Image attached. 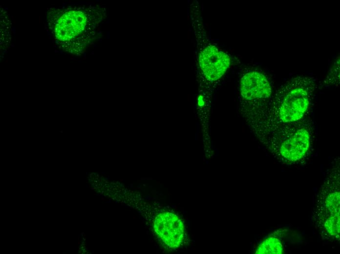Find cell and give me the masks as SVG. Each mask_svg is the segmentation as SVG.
<instances>
[{"label":"cell","instance_id":"obj_8","mask_svg":"<svg viewBox=\"0 0 340 254\" xmlns=\"http://www.w3.org/2000/svg\"><path fill=\"white\" fill-rule=\"evenodd\" d=\"M283 247L280 240L276 237H269L258 245L255 254H281L283 253Z\"/></svg>","mask_w":340,"mask_h":254},{"label":"cell","instance_id":"obj_2","mask_svg":"<svg viewBox=\"0 0 340 254\" xmlns=\"http://www.w3.org/2000/svg\"><path fill=\"white\" fill-rule=\"evenodd\" d=\"M330 184L327 182L318 200L317 221L321 232L327 238H339L340 236V190L339 180Z\"/></svg>","mask_w":340,"mask_h":254},{"label":"cell","instance_id":"obj_5","mask_svg":"<svg viewBox=\"0 0 340 254\" xmlns=\"http://www.w3.org/2000/svg\"><path fill=\"white\" fill-rule=\"evenodd\" d=\"M241 96L243 100L262 106L269 104L272 88L268 79L256 71L246 73L240 83Z\"/></svg>","mask_w":340,"mask_h":254},{"label":"cell","instance_id":"obj_6","mask_svg":"<svg viewBox=\"0 0 340 254\" xmlns=\"http://www.w3.org/2000/svg\"><path fill=\"white\" fill-rule=\"evenodd\" d=\"M310 142L309 131L301 128L279 143L276 154L283 162L290 163L297 162L306 154Z\"/></svg>","mask_w":340,"mask_h":254},{"label":"cell","instance_id":"obj_7","mask_svg":"<svg viewBox=\"0 0 340 254\" xmlns=\"http://www.w3.org/2000/svg\"><path fill=\"white\" fill-rule=\"evenodd\" d=\"M199 57L201 69L211 81L216 80L221 77L230 64L228 55L212 45L206 46Z\"/></svg>","mask_w":340,"mask_h":254},{"label":"cell","instance_id":"obj_1","mask_svg":"<svg viewBox=\"0 0 340 254\" xmlns=\"http://www.w3.org/2000/svg\"><path fill=\"white\" fill-rule=\"evenodd\" d=\"M317 81L313 77L298 76L281 85L269 104L271 119L279 124L301 119L310 106Z\"/></svg>","mask_w":340,"mask_h":254},{"label":"cell","instance_id":"obj_4","mask_svg":"<svg viewBox=\"0 0 340 254\" xmlns=\"http://www.w3.org/2000/svg\"><path fill=\"white\" fill-rule=\"evenodd\" d=\"M153 228L160 240L170 248H176L184 240V224L176 214L167 211L160 212L155 217Z\"/></svg>","mask_w":340,"mask_h":254},{"label":"cell","instance_id":"obj_3","mask_svg":"<svg viewBox=\"0 0 340 254\" xmlns=\"http://www.w3.org/2000/svg\"><path fill=\"white\" fill-rule=\"evenodd\" d=\"M86 15L79 10H65L53 24V33L57 41L69 45L80 37L87 25Z\"/></svg>","mask_w":340,"mask_h":254},{"label":"cell","instance_id":"obj_10","mask_svg":"<svg viewBox=\"0 0 340 254\" xmlns=\"http://www.w3.org/2000/svg\"><path fill=\"white\" fill-rule=\"evenodd\" d=\"M63 254H67V252H63Z\"/></svg>","mask_w":340,"mask_h":254},{"label":"cell","instance_id":"obj_9","mask_svg":"<svg viewBox=\"0 0 340 254\" xmlns=\"http://www.w3.org/2000/svg\"><path fill=\"white\" fill-rule=\"evenodd\" d=\"M70 251L69 250H68H68H67V251H66L67 254H70Z\"/></svg>","mask_w":340,"mask_h":254}]
</instances>
